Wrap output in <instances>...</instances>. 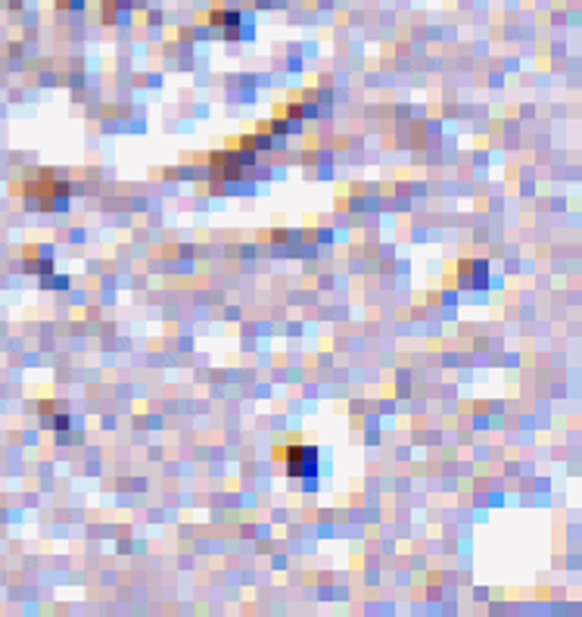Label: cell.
Returning a JSON list of instances; mask_svg holds the SVG:
<instances>
[{
	"label": "cell",
	"instance_id": "6da1fadb",
	"mask_svg": "<svg viewBox=\"0 0 582 617\" xmlns=\"http://www.w3.org/2000/svg\"><path fill=\"white\" fill-rule=\"evenodd\" d=\"M16 194L26 200L29 209H66L69 206V194H72V187L66 185L57 178V172L41 169V172H31L29 178L22 182V185L13 187Z\"/></svg>",
	"mask_w": 582,
	"mask_h": 617
},
{
	"label": "cell",
	"instance_id": "7a4b0ae2",
	"mask_svg": "<svg viewBox=\"0 0 582 617\" xmlns=\"http://www.w3.org/2000/svg\"><path fill=\"white\" fill-rule=\"evenodd\" d=\"M275 459L284 462L287 478L312 480L315 474H318V452H315L312 447H277Z\"/></svg>",
	"mask_w": 582,
	"mask_h": 617
},
{
	"label": "cell",
	"instance_id": "3957f363",
	"mask_svg": "<svg viewBox=\"0 0 582 617\" xmlns=\"http://www.w3.org/2000/svg\"><path fill=\"white\" fill-rule=\"evenodd\" d=\"M209 163H213V175L218 182H237V178L244 175L246 166H253V154H244V150L228 147L225 154L209 156Z\"/></svg>",
	"mask_w": 582,
	"mask_h": 617
},
{
	"label": "cell",
	"instance_id": "277c9868",
	"mask_svg": "<svg viewBox=\"0 0 582 617\" xmlns=\"http://www.w3.org/2000/svg\"><path fill=\"white\" fill-rule=\"evenodd\" d=\"M69 424H72V418H69V412H66L62 405H57L53 400L41 402V428H47V431H57L60 437H66Z\"/></svg>",
	"mask_w": 582,
	"mask_h": 617
},
{
	"label": "cell",
	"instance_id": "5b68a950",
	"mask_svg": "<svg viewBox=\"0 0 582 617\" xmlns=\"http://www.w3.org/2000/svg\"><path fill=\"white\" fill-rule=\"evenodd\" d=\"M461 278H467L471 287H483L490 278V265L486 263H461Z\"/></svg>",
	"mask_w": 582,
	"mask_h": 617
},
{
	"label": "cell",
	"instance_id": "8992f818",
	"mask_svg": "<svg viewBox=\"0 0 582 617\" xmlns=\"http://www.w3.org/2000/svg\"><path fill=\"white\" fill-rule=\"evenodd\" d=\"M209 22H213V26H218V29H225L230 38H234V35H237V29H240V22H244V16L230 13V10H215V13L209 16Z\"/></svg>",
	"mask_w": 582,
	"mask_h": 617
},
{
	"label": "cell",
	"instance_id": "52a82bcc",
	"mask_svg": "<svg viewBox=\"0 0 582 617\" xmlns=\"http://www.w3.org/2000/svg\"><path fill=\"white\" fill-rule=\"evenodd\" d=\"M26 268L34 272V275H50V272H53V263H50V259H29Z\"/></svg>",
	"mask_w": 582,
	"mask_h": 617
},
{
	"label": "cell",
	"instance_id": "ba28073f",
	"mask_svg": "<svg viewBox=\"0 0 582 617\" xmlns=\"http://www.w3.org/2000/svg\"><path fill=\"white\" fill-rule=\"evenodd\" d=\"M144 0H107V13L116 7V10H131V7H140Z\"/></svg>",
	"mask_w": 582,
	"mask_h": 617
},
{
	"label": "cell",
	"instance_id": "9c48e42d",
	"mask_svg": "<svg viewBox=\"0 0 582 617\" xmlns=\"http://www.w3.org/2000/svg\"><path fill=\"white\" fill-rule=\"evenodd\" d=\"M57 7H60V10H81L85 0H57Z\"/></svg>",
	"mask_w": 582,
	"mask_h": 617
}]
</instances>
